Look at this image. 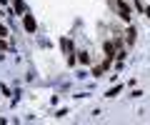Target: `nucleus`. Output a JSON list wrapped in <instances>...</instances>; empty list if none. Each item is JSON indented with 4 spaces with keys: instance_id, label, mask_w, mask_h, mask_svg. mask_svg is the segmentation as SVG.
I'll list each match as a JSON object with an SVG mask.
<instances>
[{
    "instance_id": "obj_1",
    "label": "nucleus",
    "mask_w": 150,
    "mask_h": 125,
    "mask_svg": "<svg viewBox=\"0 0 150 125\" xmlns=\"http://www.w3.org/2000/svg\"><path fill=\"white\" fill-rule=\"evenodd\" d=\"M110 8L118 13V18H123L125 23L130 20V5L125 3V0H110Z\"/></svg>"
},
{
    "instance_id": "obj_2",
    "label": "nucleus",
    "mask_w": 150,
    "mask_h": 125,
    "mask_svg": "<svg viewBox=\"0 0 150 125\" xmlns=\"http://www.w3.org/2000/svg\"><path fill=\"white\" fill-rule=\"evenodd\" d=\"M23 25H25V30H28V33H35V20H33V15H28V13H25V15H23Z\"/></svg>"
},
{
    "instance_id": "obj_3",
    "label": "nucleus",
    "mask_w": 150,
    "mask_h": 125,
    "mask_svg": "<svg viewBox=\"0 0 150 125\" xmlns=\"http://www.w3.org/2000/svg\"><path fill=\"white\" fill-rule=\"evenodd\" d=\"M60 48H63L65 53H73V43H70L68 38H63V40H60Z\"/></svg>"
},
{
    "instance_id": "obj_4",
    "label": "nucleus",
    "mask_w": 150,
    "mask_h": 125,
    "mask_svg": "<svg viewBox=\"0 0 150 125\" xmlns=\"http://www.w3.org/2000/svg\"><path fill=\"white\" fill-rule=\"evenodd\" d=\"M15 3V13L18 15H25V8H23V0H13Z\"/></svg>"
},
{
    "instance_id": "obj_5",
    "label": "nucleus",
    "mask_w": 150,
    "mask_h": 125,
    "mask_svg": "<svg viewBox=\"0 0 150 125\" xmlns=\"http://www.w3.org/2000/svg\"><path fill=\"white\" fill-rule=\"evenodd\" d=\"M120 93V85H115V88H110V90L105 93V98H115V95H118Z\"/></svg>"
},
{
    "instance_id": "obj_6",
    "label": "nucleus",
    "mask_w": 150,
    "mask_h": 125,
    "mask_svg": "<svg viewBox=\"0 0 150 125\" xmlns=\"http://www.w3.org/2000/svg\"><path fill=\"white\" fill-rule=\"evenodd\" d=\"M78 55H80V58H78V60H80L83 65H88V63H90V55H88V53H78Z\"/></svg>"
},
{
    "instance_id": "obj_7",
    "label": "nucleus",
    "mask_w": 150,
    "mask_h": 125,
    "mask_svg": "<svg viewBox=\"0 0 150 125\" xmlns=\"http://www.w3.org/2000/svg\"><path fill=\"white\" fill-rule=\"evenodd\" d=\"M5 35H8V28H5V25H0V38H5Z\"/></svg>"
},
{
    "instance_id": "obj_8",
    "label": "nucleus",
    "mask_w": 150,
    "mask_h": 125,
    "mask_svg": "<svg viewBox=\"0 0 150 125\" xmlns=\"http://www.w3.org/2000/svg\"><path fill=\"white\" fill-rule=\"evenodd\" d=\"M145 13H148V18H150V5H148V8H145Z\"/></svg>"
}]
</instances>
